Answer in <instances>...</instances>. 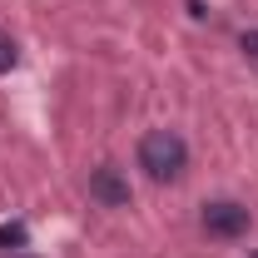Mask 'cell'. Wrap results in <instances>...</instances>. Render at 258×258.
I'll return each instance as SVG.
<instances>
[{"instance_id": "6da1fadb", "label": "cell", "mask_w": 258, "mask_h": 258, "mask_svg": "<svg viewBox=\"0 0 258 258\" xmlns=\"http://www.w3.org/2000/svg\"><path fill=\"white\" fill-rule=\"evenodd\" d=\"M184 164H189V144H184L174 129H149V134L139 139V169H144L154 184L179 179Z\"/></svg>"}, {"instance_id": "7a4b0ae2", "label": "cell", "mask_w": 258, "mask_h": 258, "mask_svg": "<svg viewBox=\"0 0 258 258\" xmlns=\"http://www.w3.org/2000/svg\"><path fill=\"white\" fill-rule=\"evenodd\" d=\"M204 228L214 238H238V233H248V209L233 199H214V204H204Z\"/></svg>"}, {"instance_id": "3957f363", "label": "cell", "mask_w": 258, "mask_h": 258, "mask_svg": "<svg viewBox=\"0 0 258 258\" xmlns=\"http://www.w3.org/2000/svg\"><path fill=\"white\" fill-rule=\"evenodd\" d=\"M90 199H99V204H109V209H124L129 204V184L119 179V169H95L90 174Z\"/></svg>"}, {"instance_id": "277c9868", "label": "cell", "mask_w": 258, "mask_h": 258, "mask_svg": "<svg viewBox=\"0 0 258 258\" xmlns=\"http://www.w3.org/2000/svg\"><path fill=\"white\" fill-rule=\"evenodd\" d=\"M25 243V224H0V248H20Z\"/></svg>"}, {"instance_id": "5b68a950", "label": "cell", "mask_w": 258, "mask_h": 258, "mask_svg": "<svg viewBox=\"0 0 258 258\" xmlns=\"http://www.w3.org/2000/svg\"><path fill=\"white\" fill-rule=\"evenodd\" d=\"M238 50H243V60H248V64H258V30H243Z\"/></svg>"}, {"instance_id": "8992f818", "label": "cell", "mask_w": 258, "mask_h": 258, "mask_svg": "<svg viewBox=\"0 0 258 258\" xmlns=\"http://www.w3.org/2000/svg\"><path fill=\"white\" fill-rule=\"evenodd\" d=\"M5 70H15V40L10 35H0V75Z\"/></svg>"}]
</instances>
